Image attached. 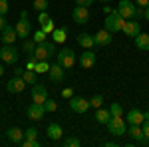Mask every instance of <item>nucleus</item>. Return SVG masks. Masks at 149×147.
<instances>
[{
	"label": "nucleus",
	"mask_w": 149,
	"mask_h": 147,
	"mask_svg": "<svg viewBox=\"0 0 149 147\" xmlns=\"http://www.w3.org/2000/svg\"><path fill=\"white\" fill-rule=\"evenodd\" d=\"M22 145L24 147H38V145H40V141H38V139H24Z\"/></svg>",
	"instance_id": "nucleus-38"
},
{
	"label": "nucleus",
	"mask_w": 149,
	"mask_h": 147,
	"mask_svg": "<svg viewBox=\"0 0 149 147\" xmlns=\"http://www.w3.org/2000/svg\"><path fill=\"white\" fill-rule=\"evenodd\" d=\"M44 109H46V111H56L58 103L54 102V100H46V102H44Z\"/></svg>",
	"instance_id": "nucleus-35"
},
{
	"label": "nucleus",
	"mask_w": 149,
	"mask_h": 147,
	"mask_svg": "<svg viewBox=\"0 0 149 147\" xmlns=\"http://www.w3.org/2000/svg\"><path fill=\"white\" fill-rule=\"evenodd\" d=\"M78 44L84 48V50H90L92 46H95V38L92 34H88V32H84V34L78 36Z\"/></svg>",
	"instance_id": "nucleus-21"
},
{
	"label": "nucleus",
	"mask_w": 149,
	"mask_h": 147,
	"mask_svg": "<svg viewBox=\"0 0 149 147\" xmlns=\"http://www.w3.org/2000/svg\"><path fill=\"white\" fill-rule=\"evenodd\" d=\"M62 145H64V147H80L81 141L78 139V137H68V139L62 141Z\"/></svg>",
	"instance_id": "nucleus-31"
},
{
	"label": "nucleus",
	"mask_w": 149,
	"mask_h": 147,
	"mask_svg": "<svg viewBox=\"0 0 149 147\" xmlns=\"http://www.w3.org/2000/svg\"><path fill=\"white\" fill-rule=\"evenodd\" d=\"M62 95H64V98H74V90H72V88H66V90H62Z\"/></svg>",
	"instance_id": "nucleus-42"
},
{
	"label": "nucleus",
	"mask_w": 149,
	"mask_h": 147,
	"mask_svg": "<svg viewBox=\"0 0 149 147\" xmlns=\"http://www.w3.org/2000/svg\"><path fill=\"white\" fill-rule=\"evenodd\" d=\"M109 119H111V113H109V109H102V107H100V109L95 111V121H97V123H103V125H105Z\"/></svg>",
	"instance_id": "nucleus-25"
},
{
	"label": "nucleus",
	"mask_w": 149,
	"mask_h": 147,
	"mask_svg": "<svg viewBox=\"0 0 149 147\" xmlns=\"http://www.w3.org/2000/svg\"><path fill=\"white\" fill-rule=\"evenodd\" d=\"M34 72H36V74H48V72H50V64H48V60H40V62L36 64Z\"/></svg>",
	"instance_id": "nucleus-28"
},
{
	"label": "nucleus",
	"mask_w": 149,
	"mask_h": 147,
	"mask_svg": "<svg viewBox=\"0 0 149 147\" xmlns=\"http://www.w3.org/2000/svg\"><path fill=\"white\" fill-rule=\"evenodd\" d=\"M135 4H137L139 8H147V6H149V0H135Z\"/></svg>",
	"instance_id": "nucleus-43"
},
{
	"label": "nucleus",
	"mask_w": 149,
	"mask_h": 147,
	"mask_svg": "<svg viewBox=\"0 0 149 147\" xmlns=\"http://www.w3.org/2000/svg\"><path fill=\"white\" fill-rule=\"evenodd\" d=\"M44 105L42 103H32V105H28V109H26V115H28V119H32V121H40L42 117H44Z\"/></svg>",
	"instance_id": "nucleus-10"
},
{
	"label": "nucleus",
	"mask_w": 149,
	"mask_h": 147,
	"mask_svg": "<svg viewBox=\"0 0 149 147\" xmlns=\"http://www.w3.org/2000/svg\"><path fill=\"white\" fill-rule=\"evenodd\" d=\"M100 2H105V4H107V2H111V0H100Z\"/></svg>",
	"instance_id": "nucleus-51"
},
{
	"label": "nucleus",
	"mask_w": 149,
	"mask_h": 147,
	"mask_svg": "<svg viewBox=\"0 0 149 147\" xmlns=\"http://www.w3.org/2000/svg\"><path fill=\"white\" fill-rule=\"evenodd\" d=\"M143 115H145V121L149 119V111H143Z\"/></svg>",
	"instance_id": "nucleus-50"
},
{
	"label": "nucleus",
	"mask_w": 149,
	"mask_h": 147,
	"mask_svg": "<svg viewBox=\"0 0 149 147\" xmlns=\"http://www.w3.org/2000/svg\"><path fill=\"white\" fill-rule=\"evenodd\" d=\"M48 76H50V79H52V82L60 84V82H64V78H66V68H62V66L56 62V64H52V66H50Z\"/></svg>",
	"instance_id": "nucleus-14"
},
{
	"label": "nucleus",
	"mask_w": 149,
	"mask_h": 147,
	"mask_svg": "<svg viewBox=\"0 0 149 147\" xmlns=\"http://www.w3.org/2000/svg\"><path fill=\"white\" fill-rule=\"evenodd\" d=\"M125 22H127V20L117 10H111L107 16H105V28H107L111 34H115V32H123Z\"/></svg>",
	"instance_id": "nucleus-1"
},
{
	"label": "nucleus",
	"mask_w": 149,
	"mask_h": 147,
	"mask_svg": "<svg viewBox=\"0 0 149 147\" xmlns=\"http://www.w3.org/2000/svg\"><path fill=\"white\" fill-rule=\"evenodd\" d=\"M30 30H32V28H30V20H28V12L22 10V12H20V22L16 24L18 38H24V40H26V38L30 36Z\"/></svg>",
	"instance_id": "nucleus-7"
},
{
	"label": "nucleus",
	"mask_w": 149,
	"mask_h": 147,
	"mask_svg": "<svg viewBox=\"0 0 149 147\" xmlns=\"http://www.w3.org/2000/svg\"><path fill=\"white\" fill-rule=\"evenodd\" d=\"M93 38H95V46H109L111 42H113V34H111L107 28L100 30V32L93 36Z\"/></svg>",
	"instance_id": "nucleus-16"
},
{
	"label": "nucleus",
	"mask_w": 149,
	"mask_h": 147,
	"mask_svg": "<svg viewBox=\"0 0 149 147\" xmlns=\"http://www.w3.org/2000/svg\"><path fill=\"white\" fill-rule=\"evenodd\" d=\"M80 66L84 70H90L95 66V52L92 50H84V54L80 56Z\"/></svg>",
	"instance_id": "nucleus-17"
},
{
	"label": "nucleus",
	"mask_w": 149,
	"mask_h": 147,
	"mask_svg": "<svg viewBox=\"0 0 149 147\" xmlns=\"http://www.w3.org/2000/svg\"><path fill=\"white\" fill-rule=\"evenodd\" d=\"M4 76V66H0V78Z\"/></svg>",
	"instance_id": "nucleus-49"
},
{
	"label": "nucleus",
	"mask_w": 149,
	"mask_h": 147,
	"mask_svg": "<svg viewBox=\"0 0 149 147\" xmlns=\"http://www.w3.org/2000/svg\"><path fill=\"white\" fill-rule=\"evenodd\" d=\"M24 139H38V131H36L34 127H28L24 131Z\"/></svg>",
	"instance_id": "nucleus-34"
},
{
	"label": "nucleus",
	"mask_w": 149,
	"mask_h": 147,
	"mask_svg": "<svg viewBox=\"0 0 149 147\" xmlns=\"http://www.w3.org/2000/svg\"><path fill=\"white\" fill-rule=\"evenodd\" d=\"M18 56H20V52L14 44H4V48L0 50V58H2L4 64H16Z\"/></svg>",
	"instance_id": "nucleus-4"
},
{
	"label": "nucleus",
	"mask_w": 149,
	"mask_h": 147,
	"mask_svg": "<svg viewBox=\"0 0 149 147\" xmlns=\"http://www.w3.org/2000/svg\"><path fill=\"white\" fill-rule=\"evenodd\" d=\"M56 60L62 68L70 70V68H74V64H76V52L72 48H64V50H60L56 54Z\"/></svg>",
	"instance_id": "nucleus-2"
},
{
	"label": "nucleus",
	"mask_w": 149,
	"mask_h": 147,
	"mask_svg": "<svg viewBox=\"0 0 149 147\" xmlns=\"http://www.w3.org/2000/svg\"><path fill=\"white\" fill-rule=\"evenodd\" d=\"M143 16H145V20H147V22H149V6H147V8H145V14H143Z\"/></svg>",
	"instance_id": "nucleus-48"
},
{
	"label": "nucleus",
	"mask_w": 149,
	"mask_h": 147,
	"mask_svg": "<svg viewBox=\"0 0 149 147\" xmlns=\"http://www.w3.org/2000/svg\"><path fill=\"white\" fill-rule=\"evenodd\" d=\"M109 113H111V117H121L123 115V107H121V103H111V107H109Z\"/></svg>",
	"instance_id": "nucleus-29"
},
{
	"label": "nucleus",
	"mask_w": 149,
	"mask_h": 147,
	"mask_svg": "<svg viewBox=\"0 0 149 147\" xmlns=\"http://www.w3.org/2000/svg\"><path fill=\"white\" fill-rule=\"evenodd\" d=\"M90 105L95 107V109H100V107L103 105V98H102V95H93L92 100H90Z\"/></svg>",
	"instance_id": "nucleus-33"
},
{
	"label": "nucleus",
	"mask_w": 149,
	"mask_h": 147,
	"mask_svg": "<svg viewBox=\"0 0 149 147\" xmlns=\"http://www.w3.org/2000/svg\"><path fill=\"white\" fill-rule=\"evenodd\" d=\"M36 64H38V60H36V56L32 54V56H28V62H26V70H34Z\"/></svg>",
	"instance_id": "nucleus-37"
},
{
	"label": "nucleus",
	"mask_w": 149,
	"mask_h": 147,
	"mask_svg": "<svg viewBox=\"0 0 149 147\" xmlns=\"http://www.w3.org/2000/svg\"><path fill=\"white\" fill-rule=\"evenodd\" d=\"M6 137H8L10 143H22L24 141V131L20 127H10V129H6Z\"/></svg>",
	"instance_id": "nucleus-19"
},
{
	"label": "nucleus",
	"mask_w": 149,
	"mask_h": 147,
	"mask_svg": "<svg viewBox=\"0 0 149 147\" xmlns=\"http://www.w3.org/2000/svg\"><path fill=\"white\" fill-rule=\"evenodd\" d=\"M40 26H42V30H44V32H46V34H52V32H54V30H56V28H54V22H52V20H48V22L40 24Z\"/></svg>",
	"instance_id": "nucleus-36"
},
{
	"label": "nucleus",
	"mask_w": 149,
	"mask_h": 147,
	"mask_svg": "<svg viewBox=\"0 0 149 147\" xmlns=\"http://www.w3.org/2000/svg\"><path fill=\"white\" fill-rule=\"evenodd\" d=\"M52 38H54V44H64V42H66V38H68L66 28H56V30L52 32Z\"/></svg>",
	"instance_id": "nucleus-24"
},
{
	"label": "nucleus",
	"mask_w": 149,
	"mask_h": 147,
	"mask_svg": "<svg viewBox=\"0 0 149 147\" xmlns=\"http://www.w3.org/2000/svg\"><path fill=\"white\" fill-rule=\"evenodd\" d=\"M62 125L60 123H50L48 125V137L52 139V141H60L62 139Z\"/></svg>",
	"instance_id": "nucleus-22"
},
{
	"label": "nucleus",
	"mask_w": 149,
	"mask_h": 147,
	"mask_svg": "<svg viewBox=\"0 0 149 147\" xmlns=\"http://www.w3.org/2000/svg\"><path fill=\"white\" fill-rule=\"evenodd\" d=\"M46 36L48 34L40 28V30H36V32H34V38H32V40H34L36 44H42V42H46Z\"/></svg>",
	"instance_id": "nucleus-32"
},
{
	"label": "nucleus",
	"mask_w": 149,
	"mask_h": 147,
	"mask_svg": "<svg viewBox=\"0 0 149 147\" xmlns=\"http://www.w3.org/2000/svg\"><path fill=\"white\" fill-rule=\"evenodd\" d=\"M72 18H74L76 24H88V20H90V10L86 6H76L72 10Z\"/></svg>",
	"instance_id": "nucleus-11"
},
{
	"label": "nucleus",
	"mask_w": 149,
	"mask_h": 147,
	"mask_svg": "<svg viewBox=\"0 0 149 147\" xmlns=\"http://www.w3.org/2000/svg\"><path fill=\"white\" fill-rule=\"evenodd\" d=\"M0 40L4 42V44H14L16 42V38H18V32H16V26H10V24H6L4 26V30L0 32Z\"/></svg>",
	"instance_id": "nucleus-13"
},
{
	"label": "nucleus",
	"mask_w": 149,
	"mask_h": 147,
	"mask_svg": "<svg viewBox=\"0 0 149 147\" xmlns=\"http://www.w3.org/2000/svg\"><path fill=\"white\" fill-rule=\"evenodd\" d=\"M8 12V0H0V16H4Z\"/></svg>",
	"instance_id": "nucleus-39"
},
{
	"label": "nucleus",
	"mask_w": 149,
	"mask_h": 147,
	"mask_svg": "<svg viewBox=\"0 0 149 147\" xmlns=\"http://www.w3.org/2000/svg\"><path fill=\"white\" fill-rule=\"evenodd\" d=\"M48 20H50V16H48V12H46V10H44V12H40V14H38V22H40V24L48 22Z\"/></svg>",
	"instance_id": "nucleus-40"
},
{
	"label": "nucleus",
	"mask_w": 149,
	"mask_h": 147,
	"mask_svg": "<svg viewBox=\"0 0 149 147\" xmlns=\"http://www.w3.org/2000/svg\"><path fill=\"white\" fill-rule=\"evenodd\" d=\"M141 32V26H139V22L135 20V18H131V20H127L125 22V28H123V34L127 36V38H135V36Z\"/></svg>",
	"instance_id": "nucleus-18"
},
{
	"label": "nucleus",
	"mask_w": 149,
	"mask_h": 147,
	"mask_svg": "<svg viewBox=\"0 0 149 147\" xmlns=\"http://www.w3.org/2000/svg\"><path fill=\"white\" fill-rule=\"evenodd\" d=\"M143 121H145V115H143L141 109L131 107V109L127 111V123H129V125H141Z\"/></svg>",
	"instance_id": "nucleus-15"
},
{
	"label": "nucleus",
	"mask_w": 149,
	"mask_h": 147,
	"mask_svg": "<svg viewBox=\"0 0 149 147\" xmlns=\"http://www.w3.org/2000/svg\"><path fill=\"white\" fill-rule=\"evenodd\" d=\"M22 78H24V82H26V84H30V86L38 84V82H36V72H34V70H24Z\"/></svg>",
	"instance_id": "nucleus-27"
},
{
	"label": "nucleus",
	"mask_w": 149,
	"mask_h": 147,
	"mask_svg": "<svg viewBox=\"0 0 149 147\" xmlns=\"http://www.w3.org/2000/svg\"><path fill=\"white\" fill-rule=\"evenodd\" d=\"M92 2L93 0H76V6H86L88 8V6H92Z\"/></svg>",
	"instance_id": "nucleus-41"
},
{
	"label": "nucleus",
	"mask_w": 149,
	"mask_h": 147,
	"mask_svg": "<svg viewBox=\"0 0 149 147\" xmlns=\"http://www.w3.org/2000/svg\"><path fill=\"white\" fill-rule=\"evenodd\" d=\"M105 125H107V131H109L113 137H119V135H125L127 133V127H125L123 117H111Z\"/></svg>",
	"instance_id": "nucleus-3"
},
{
	"label": "nucleus",
	"mask_w": 149,
	"mask_h": 147,
	"mask_svg": "<svg viewBox=\"0 0 149 147\" xmlns=\"http://www.w3.org/2000/svg\"><path fill=\"white\" fill-rule=\"evenodd\" d=\"M4 26H6V20H4V16H0V32L4 30Z\"/></svg>",
	"instance_id": "nucleus-45"
},
{
	"label": "nucleus",
	"mask_w": 149,
	"mask_h": 147,
	"mask_svg": "<svg viewBox=\"0 0 149 147\" xmlns=\"http://www.w3.org/2000/svg\"><path fill=\"white\" fill-rule=\"evenodd\" d=\"M54 54H56V52H54V44H52V42H42V44H36L34 56H36V60H38V62H40V60H50Z\"/></svg>",
	"instance_id": "nucleus-6"
},
{
	"label": "nucleus",
	"mask_w": 149,
	"mask_h": 147,
	"mask_svg": "<svg viewBox=\"0 0 149 147\" xmlns=\"http://www.w3.org/2000/svg\"><path fill=\"white\" fill-rule=\"evenodd\" d=\"M133 42H135V46H137V50H141V52H147L149 50V34L139 32V34L133 38Z\"/></svg>",
	"instance_id": "nucleus-20"
},
{
	"label": "nucleus",
	"mask_w": 149,
	"mask_h": 147,
	"mask_svg": "<svg viewBox=\"0 0 149 147\" xmlns=\"http://www.w3.org/2000/svg\"><path fill=\"white\" fill-rule=\"evenodd\" d=\"M32 6H34L36 12H44V10H48V6H50V4H48V0H34V4H32Z\"/></svg>",
	"instance_id": "nucleus-30"
},
{
	"label": "nucleus",
	"mask_w": 149,
	"mask_h": 147,
	"mask_svg": "<svg viewBox=\"0 0 149 147\" xmlns=\"http://www.w3.org/2000/svg\"><path fill=\"white\" fill-rule=\"evenodd\" d=\"M127 133H129V135H131V139H133V141H141V139H143V127H141V125H129V129H127Z\"/></svg>",
	"instance_id": "nucleus-23"
},
{
	"label": "nucleus",
	"mask_w": 149,
	"mask_h": 147,
	"mask_svg": "<svg viewBox=\"0 0 149 147\" xmlns=\"http://www.w3.org/2000/svg\"><path fill=\"white\" fill-rule=\"evenodd\" d=\"M24 88H26V82L22 76H14L12 79L6 82V91H10V93H22Z\"/></svg>",
	"instance_id": "nucleus-9"
},
{
	"label": "nucleus",
	"mask_w": 149,
	"mask_h": 147,
	"mask_svg": "<svg viewBox=\"0 0 149 147\" xmlns=\"http://www.w3.org/2000/svg\"><path fill=\"white\" fill-rule=\"evenodd\" d=\"M70 107H72V111L74 113H86L92 105H90V102L86 100V98H70Z\"/></svg>",
	"instance_id": "nucleus-8"
},
{
	"label": "nucleus",
	"mask_w": 149,
	"mask_h": 147,
	"mask_svg": "<svg viewBox=\"0 0 149 147\" xmlns=\"http://www.w3.org/2000/svg\"><path fill=\"white\" fill-rule=\"evenodd\" d=\"M32 100H34V103H42V105L48 100V90L42 84H34L32 86Z\"/></svg>",
	"instance_id": "nucleus-12"
},
{
	"label": "nucleus",
	"mask_w": 149,
	"mask_h": 147,
	"mask_svg": "<svg viewBox=\"0 0 149 147\" xmlns=\"http://www.w3.org/2000/svg\"><path fill=\"white\" fill-rule=\"evenodd\" d=\"M143 135L149 139V119H147V121H143Z\"/></svg>",
	"instance_id": "nucleus-44"
},
{
	"label": "nucleus",
	"mask_w": 149,
	"mask_h": 147,
	"mask_svg": "<svg viewBox=\"0 0 149 147\" xmlns=\"http://www.w3.org/2000/svg\"><path fill=\"white\" fill-rule=\"evenodd\" d=\"M34 50H36V42L26 38V40H24V44H22V52H24V54H28V56H32V54H34Z\"/></svg>",
	"instance_id": "nucleus-26"
},
{
	"label": "nucleus",
	"mask_w": 149,
	"mask_h": 147,
	"mask_svg": "<svg viewBox=\"0 0 149 147\" xmlns=\"http://www.w3.org/2000/svg\"><path fill=\"white\" fill-rule=\"evenodd\" d=\"M22 74H24L22 68H16V70H14V76H22Z\"/></svg>",
	"instance_id": "nucleus-46"
},
{
	"label": "nucleus",
	"mask_w": 149,
	"mask_h": 147,
	"mask_svg": "<svg viewBox=\"0 0 149 147\" xmlns=\"http://www.w3.org/2000/svg\"><path fill=\"white\" fill-rule=\"evenodd\" d=\"M103 145L105 147H113V145H117V143H115V141H107V143H103Z\"/></svg>",
	"instance_id": "nucleus-47"
},
{
	"label": "nucleus",
	"mask_w": 149,
	"mask_h": 147,
	"mask_svg": "<svg viewBox=\"0 0 149 147\" xmlns=\"http://www.w3.org/2000/svg\"><path fill=\"white\" fill-rule=\"evenodd\" d=\"M115 10L119 12L125 20H131V18H135V12H137V4L133 6V2L131 0H119L117 2V8Z\"/></svg>",
	"instance_id": "nucleus-5"
}]
</instances>
